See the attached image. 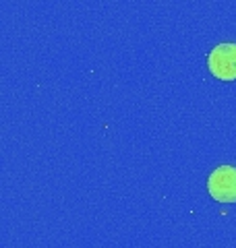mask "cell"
<instances>
[{"mask_svg":"<svg viewBox=\"0 0 236 248\" xmlns=\"http://www.w3.org/2000/svg\"><path fill=\"white\" fill-rule=\"evenodd\" d=\"M207 190L219 203H234L236 201V168L219 166L207 178Z\"/></svg>","mask_w":236,"mask_h":248,"instance_id":"6da1fadb","label":"cell"},{"mask_svg":"<svg viewBox=\"0 0 236 248\" xmlns=\"http://www.w3.org/2000/svg\"><path fill=\"white\" fill-rule=\"evenodd\" d=\"M207 66L214 77L222 81L236 79V44H218L207 56Z\"/></svg>","mask_w":236,"mask_h":248,"instance_id":"7a4b0ae2","label":"cell"}]
</instances>
